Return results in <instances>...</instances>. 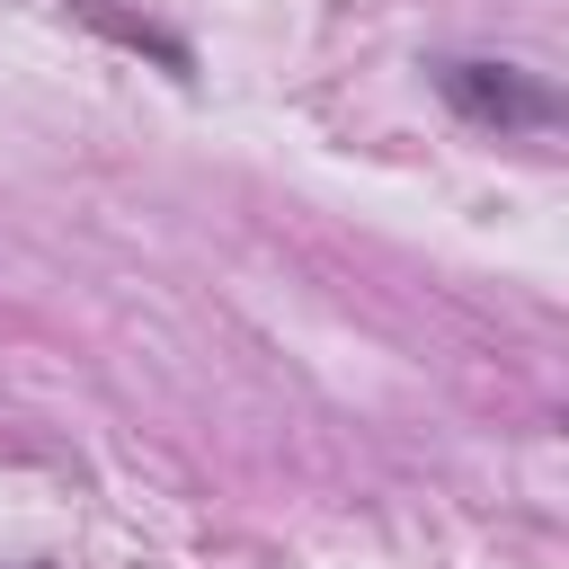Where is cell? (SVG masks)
<instances>
[{
  "label": "cell",
  "instance_id": "6da1fadb",
  "mask_svg": "<svg viewBox=\"0 0 569 569\" xmlns=\"http://www.w3.org/2000/svg\"><path fill=\"white\" fill-rule=\"evenodd\" d=\"M436 89H445V107L453 116H471V124H498V133H516V124H551L560 116V98L533 80V71H516V62H436Z\"/></svg>",
  "mask_w": 569,
  "mask_h": 569
}]
</instances>
